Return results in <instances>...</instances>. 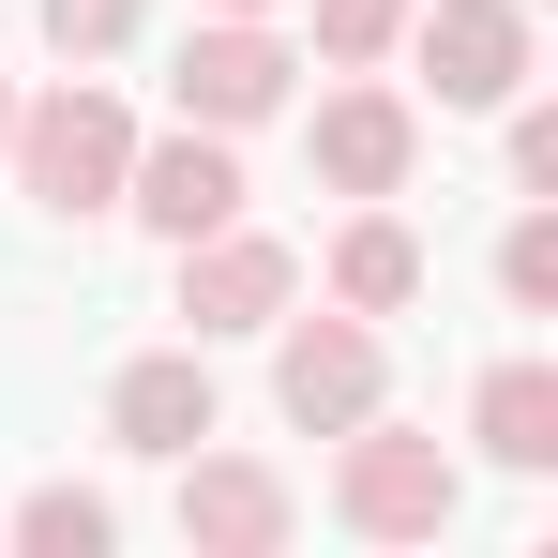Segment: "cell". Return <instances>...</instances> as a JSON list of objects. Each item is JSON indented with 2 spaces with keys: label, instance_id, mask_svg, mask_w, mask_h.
<instances>
[{
  "label": "cell",
  "instance_id": "e0dca14e",
  "mask_svg": "<svg viewBox=\"0 0 558 558\" xmlns=\"http://www.w3.org/2000/svg\"><path fill=\"white\" fill-rule=\"evenodd\" d=\"M513 182H529V196L558 182V106H513Z\"/></svg>",
  "mask_w": 558,
  "mask_h": 558
},
{
  "label": "cell",
  "instance_id": "8fae6325",
  "mask_svg": "<svg viewBox=\"0 0 558 558\" xmlns=\"http://www.w3.org/2000/svg\"><path fill=\"white\" fill-rule=\"evenodd\" d=\"M468 438H483L498 468H558V363H483Z\"/></svg>",
  "mask_w": 558,
  "mask_h": 558
},
{
  "label": "cell",
  "instance_id": "30bf717a",
  "mask_svg": "<svg viewBox=\"0 0 558 558\" xmlns=\"http://www.w3.org/2000/svg\"><path fill=\"white\" fill-rule=\"evenodd\" d=\"M302 151H317V182H332V196H392V182H408V151H423V121H408V92H332L317 121H302Z\"/></svg>",
  "mask_w": 558,
  "mask_h": 558
},
{
  "label": "cell",
  "instance_id": "d6986e66",
  "mask_svg": "<svg viewBox=\"0 0 558 558\" xmlns=\"http://www.w3.org/2000/svg\"><path fill=\"white\" fill-rule=\"evenodd\" d=\"M0 136H15V76H0Z\"/></svg>",
  "mask_w": 558,
  "mask_h": 558
},
{
  "label": "cell",
  "instance_id": "ac0fdd59",
  "mask_svg": "<svg viewBox=\"0 0 558 558\" xmlns=\"http://www.w3.org/2000/svg\"><path fill=\"white\" fill-rule=\"evenodd\" d=\"M211 15H272V0H211Z\"/></svg>",
  "mask_w": 558,
  "mask_h": 558
},
{
  "label": "cell",
  "instance_id": "2e32d148",
  "mask_svg": "<svg viewBox=\"0 0 558 558\" xmlns=\"http://www.w3.org/2000/svg\"><path fill=\"white\" fill-rule=\"evenodd\" d=\"M121 31H136V0H46V46H61V61H106Z\"/></svg>",
  "mask_w": 558,
  "mask_h": 558
},
{
  "label": "cell",
  "instance_id": "5b68a950",
  "mask_svg": "<svg viewBox=\"0 0 558 558\" xmlns=\"http://www.w3.org/2000/svg\"><path fill=\"white\" fill-rule=\"evenodd\" d=\"M408 46H423L438 106H513L529 92V0H423Z\"/></svg>",
  "mask_w": 558,
  "mask_h": 558
},
{
  "label": "cell",
  "instance_id": "8992f818",
  "mask_svg": "<svg viewBox=\"0 0 558 558\" xmlns=\"http://www.w3.org/2000/svg\"><path fill=\"white\" fill-rule=\"evenodd\" d=\"M287 287H302V257H287V242H257L242 211L182 242V317H196V348H211V332H272Z\"/></svg>",
  "mask_w": 558,
  "mask_h": 558
},
{
  "label": "cell",
  "instance_id": "7a4b0ae2",
  "mask_svg": "<svg viewBox=\"0 0 558 558\" xmlns=\"http://www.w3.org/2000/svg\"><path fill=\"white\" fill-rule=\"evenodd\" d=\"M453 453H438V438H408V423H348V453H332V513H348V529H363V544H438V529H453Z\"/></svg>",
  "mask_w": 558,
  "mask_h": 558
},
{
  "label": "cell",
  "instance_id": "ba28073f",
  "mask_svg": "<svg viewBox=\"0 0 558 558\" xmlns=\"http://www.w3.org/2000/svg\"><path fill=\"white\" fill-rule=\"evenodd\" d=\"M106 438H121V453H167V468H182L196 438H227V392H211V363H196V348L121 363V392H106Z\"/></svg>",
  "mask_w": 558,
  "mask_h": 558
},
{
  "label": "cell",
  "instance_id": "5bb4252c",
  "mask_svg": "<svg viewBox=\"0 0 558 558\" xmlns=\"http://www.w3.org/2000/svg\"><path fill=\"white\" fill-rule=\"evenodd\" d=\"M392 46H408V0H317V61L363 76V61H392Z\"/></svg>",
  "mask_w": 558,
  "mask_h": 558
},
{
  "label": "cell",
  "instance_id": "277c9868",
  "mask_svg": "<svg viewBox=\"0 0 558 558\" xmlns=\"http://www.w3.org/2000/svg\"><path fill=\"white\" fill-rule=\"evenodd\" d=\"M272 408L302 423V438H348L377 408V317H287V348H272Z\"/></svg>",
  "mask_w": 558,
  "mask_h": 558
},
{
  "label": "cell",
  "instance_id": "7c38bea8",
  "mask_svg": "<svg viewBox=\"0 0 558 558\" xmlns=\"http://www.w3.org/2000/svg\"><path fill=\"white\" fill-rule=\"evenodd\" d=\"M332 302H348V317H408V302H423V242H408L377 196H363V227L332 242Z\"/></svg>",
  "mask_w": 558,
  "mask_h": 558
},
{
  "label": "cell",
  "instance_id": "9c48e42d",
  "mask_svg": "<svg viewBox=\"0 0 558 558\" xmlns=\"http://www.w3.org/2000/svg\"><path fill=\"white\" fill-rule=\"evenodd\" d=\"M121 211H136L151 242H196V227H227V211H242V167H227V136H211V121H182L167 151H136V167H121Z\"/></svg>",
  "mask_w": 558,
  "mask_h": 558
},
{
  "label": "cell",
  "instance_id": "3957f363",
  "mask_svg": "<svg viewBox=\"0 0 558 558\" xmlns=\"http://www.w3.org/2000/svg\"><path fill=\"white\" fill-rule=\"evenodd\" d=\"M287 31L272 15H196L182 31V61H167V92H182V121H211V136H242V121H272L287 106Z\"/></svg>",
  "mask_w": 558,
  "mask_h": 558
},
{
  "label": "cell",
  "instance_id": "9a60e30c",
  "mask_svg": "<svg viewBox=\"0 0 558 558\" xmlns=\"http://www.w3.org/2000/svg\"><path fill=\"white\" fill-rule=\"evenodd\" d=\"M498 287H513L529 317L558 302V211H513V242H498Z\"/></svg>",
  "mask_w": 558,
  "mask_h": 558
},
{
  "label": "cell",
  "instance_id": "6da1fadb",
  "mask_svg": "<svg viewBox=\"0 0 558 558\" xmlns=\"http://www.w3.org/2000/svg\"><path fill=\"white\" fill-rule=\"evenodd\" d=\"M0 151H15V196H31V211H61V227H76V211H121L136 121H121L92 76H61L46 106H15V136H0Z\"/></svg>",
  "mask_w": 558,
  "mask_h": 558
},
{
  "label": "cell",
  "instance_id": "4fadbf2b",
  "mask_svg": "<svg viewBox=\"0 0 558 558\" xmlns=\"http://www.w3.org/2000/svg\"><path fill=\"white\" fill-rule=\"evenodd\" d=\"M106 529H121V513H106L92 483H31V498H15V544L31 558H106Z\"/></svg>",
  "mask_w": 558,
  "mask_h": 558
},
{
  "label": "cell",
  "instance_id": "52a82bcc",
  "mask_svg": "<svg viewBox=\"0 0 558 558\" xmlns=\"http://www.w3.org/2000/svg\"><path fill=\"white\" fill-rule=\"evenodd\" d=\"M287 513H302V498H287V468L211 453V438L182 453V544H196V558H272V544H287Z\"/></svg>",
  "mask_w": 558,
  "mask_h": 558
}]
</instances>
